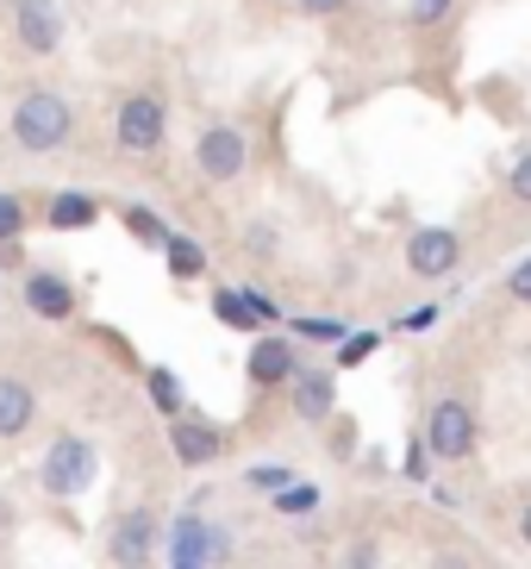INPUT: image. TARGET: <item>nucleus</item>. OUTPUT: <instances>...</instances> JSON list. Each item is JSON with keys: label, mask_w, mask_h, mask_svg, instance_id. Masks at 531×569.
Returning a JSON list of instances; mask_svg holds the SVG:
<instances>
[{"label": "nucleus", "mask_w": 531, "mask_h": 569, "mask_svg": "<svg viewBox=\"0 0 531 569\" xmlns=\"http://www.w3.org/2000/svg\"><path fill=\"white\" fill-rule=\"evenodd\" d=\"M13 138L26 151H57L69 138V101H57V94H26L13 113Z\"/></svg>", "instance_id": "nucleus-1"}, {"label": "nucleus", "mask_w": 531, "mask_h": 569, "mask_svg": "<svg viewBox=\"0 0 531 569\" xmlns=\"http://www.w3.org/2000/svg\"><path fill=\"white\" fill-rule=\"evenodd\" d=\"M425 451L444 457V463L469 457V451H475V413H469L463 401H438L432 419H425Z\"/></svg>", "instance_id": "nucleus-2"}, {"label": "nucleus", "mask_w": 531, "mask_h": 569, "mask_svg": "<svg viewBox=\"0 0 531 569\" xmlns=\"http://www.w3.org/2000/svg\"><path fill=\"white\" fill-rule=\"evenodd\" d=\"M88 476H94V451H88L82 438H57L44 457V488L50 495H82Z\"/></svg>", "instance_id": "nucleus-3"}, {"label": "nucleus", "mask_w": 531, "mask_h": 569, "mask_svg": "<svg viewBox=\"0 0 531 569\" xmlns=\"http://www.w3.org/2000/svg\"><path fill=\"white\" fill-rule=\"evenodd\" d=\"M457 257H463V238L450 232V226H419V232L407 238V263H413V276H450Z\"/></svg>", "instance_id": "nucleus-4"}, {"label": "nucleus", "mask_w": 531, "mask_h": 569, "mask_svg": "<svg viewBox=\"0 0 531 569\" xmlns=\"http://www.w3.org/2000/svg\"><path fill=\"white\" fill-rule=\"evenodd\" d=\"M157 138H163V101L132 94V101L119 107V144L126 151H157Z\"/></svg>", "instance_id": "nucleus-5"}, {"label": "nucleus", "mask_w": 531, "mask_h": 569, "mask_svg": "<svg viewBox=\"0 0 531 569\" xmlns=\"http://www.w3.org/2000/svg\"><path fill=\"white\" fill-rule=\"evenodd\" d=\"M194 157H200V169H207L213 182H232L238 169H244V132H232V126H207Z\"/></svg>", "instance_id": "nucleus-6"}, {"label": "nucleus", "mask_w": 531, "mask_h": 569, "mask_svg": "<svg viewBox=\"0 0 531 569\" xmlns=\"http://www.w3.org/2000/svg\"><path fill=\"white\" fill-rule=\"evenodd\" d=\"M57 38H63V19L50 0H19V44L26 51H57Z\"/></svg>", "instance_id": "nucleus-7"}, {"label": "nucleus", "mask_w": 531, "mask_h": 569, "mask_svg": "<svg viewBox=\"0 0 531 569\" xmlns=\"http://www.w3.org/2000/svg\"><path fill=\"white\" fill-rule=\"evenodd\" d=\"M150 545H157V519H150V513H126L113 526V563L138 569L150 557Z\"/></svg>", "instance_id": "nucleus-8"}, {"label": "nucleus", "mask_w": 531, "mask_h": 569, "mask_svg": "<svg viewBox=\"0 0 531 569\" xmlns=\"http://www.w3.org/2000/svg\"><path fill=\"white\" fill-rule=\"evenodd\" d=\"M294 413L300 419H325V413H332V376L300 369V376H294Z\"/></svg>", "instance_id": "nucleus-9"}, {"label": "nucleus", "mask_w": 531, "mask_h": 569, "mask_svg": "<svg viewBox=\"0 0 531 569\" xmlns=\"http://www.w3.org/2000/svg\"><path fill=\"white\" fill-rule=\"evenodd\" d=\"M26 426H32V388L7 376L0 382V438H19Z\"/></svg>", "instance_id": "nucleus-10"}, {"label": "nucleus", "mask_w": 531, "mask_h": 569, "mask_svg": "<svg viewBox=\"0 0 531 569\" xmlns=\"http://www.w3.org/2000/svg\"><path fill=\"white\" fill-rule=\"evenodd\" d=\"M288 376H294V351H288L282 338H263L250 351V382H288Z\"/></svg>", "instance_id": "nucleus-11"}, {"label": "nucleus", "mask_w": 531, "mask_h": 569, "mask_svg": "<svg viewBox=\"0 0 531 569\" xmlns=\"http://www.w3.org/2000/svg\"><path fill=\"white\" fill-rule=\"evenodd\" d=\"M176 457H182V463H213L219 457V432L213 426H194V419H188V426H176Z\"/></svg>", "instance_id": "nucleus-12"}, {"label": "nucleus", "mask_w": 531, "mask_h": 569, "mask_svg": "<svg viewBox=\"0 0 531 569\" xmlns=\"http://www.w3.org/2000/svg\"><path fill=\"white\" fill-rule=\"evenodd\" d=\"M213 551H219V545L207 538V526H200V519H182V526H176V569H200Z\"/></svg>", "instance_id": "nucleus-13"}, {"label": "nucleus", "mask_w": 531, "mask_h": 569, "mask_svg": "<svg viewBox=\"0 0 531 569\" xmlns=\"http://www.w3.org/2000/svg\"><path fill=\"white\" fill-rule=\"evenodd\" d=\"M26 301L44 319H63L69 307H76V295H69V282H57V276H32V282H26Z\"/></svg>", "instance_id": "nucleus-14"}, {"label": "nucleus", "mask_w": 531, "mask_h": 569, "mask_svg": "<svg viewBox=\"0 0 531 569\" xmlns=\"http://www.w3.org/2000/svg\"><path fill=\"white\" fill-rule=\"evenodd\" d=\"M50 219H57V226H88V219H94V201H82V194H63V201L50 207Z\"/></svg>", "instance_id": "nucleus-15"}, {"label": "nucleus", "mask_w": 531, "mask_h": 569, "mask_svg": "<svg viewBox=\"0 0 531 569\" xmlns=\"http://www.w3.org/2000/svg\"><path fill=\"white\" fill-rule=\"evenodd\" d=\"M200 263H207V257H200V244H188V238H176V244H169V269H176V276H200Z\"/></svg>", "instance_id": "nucleus-16"}, {"label": "nucleus", "mask_w": 531, "mask_h": 569, "mask_svg": "<svg viewBox=\"0 0 531 569\" xmlns=\"http://www.w3.org/2000/svg\"><path fill=\"white\" fill-rule=\"evenodd\" d=\"M294 332L313 338V345H344V326H338V319H300Z\"/></svg>", "instance_id": "nucleus-17"}, {"label": "nucleus", "mask_w": 531, "mask_h": 569, "mask_svg": "<svg viewBox=\"0 0 531 569\" xmlns=\"http://www.w3.org/2000/svg\"><path fill=\"white\" fill-rule=\"evenodd\" d=\"M219 319H226V326H244V332H250V319H257V313H250V301H238V295H219Z\"/></svg>", "instance_id": "nucleus-18"}, {"label": "nucleus", "mask_w": 531, "mask_h": 569, "mask_svg": "<svg viewBox=\"0 0 531 569\" xmlns=\"http://www.w3.org/2000/svg\"><path fill=\"white\" fill-rule=\"evenodd\" d=\"M450 7H457V0H413L407 13H413V26H438V19H450Z\"/></svg>", "instance_id": "nucleus-19"}, {"label": "nucleus", "mask_w": 531, "mask_h": 569, "mask_svg": "<svg viewBox=\"0 0 531 569\" xmlns=\"http://www.w3.org/2000/svg\"><path fill=\"white\" fill-rule=\"evenodd\" d=\"M250 482L263 488V495H282V488L294 482V476H288V469H269V463H263V469H250Z\"/></svg>", "instance_id": "nucleus-20"}, {"label": "nucleus", "mask_w": 531, "mask_h": 569, "mask_svg": "<svg viewBox=\"0 0 531 569\" xmlns=\"http://www.w3.org/2000/svg\"><path fill=\"white\" fill-rule=\"evenodd\" d=\"M369 351H375V332H363V338H344V345H338V363H363Z\"/></svg>", "instance_id": "nucleus-21"}, {"label": "nucleus", "mask_w": 531, "mask_h": 569, "mask_svg": "<svg viewBox=\"0 0 531 569\" xmlns=\"http://www.w3.org/2000/svg\"><path fill=\"white\" fill-rule=\"evenodd\" d=\"M313 501H319L313 488H282V495H275V507H282V513H307Z\"/></svg>", "instance_id": "nucleus-22"}, {"label": "nucleus", "mask_w": 531, "mask_h": 569, "mask_svg": "<svg viewBox=\"0 0 531 569\" xmlns=\"http://www.w3.org/2000/svg\"><path fill=\"white\" fill-rule=\"evenodd\" d=\"M507 188H513V201H519V207H531V157L513 169V176H507Z\"/></svg>", "instance_id": "nucleus-23"}, {"label": "nucleus", "mask_w": 531, "mask_h": 569, "mask_svg": "<svg viewBox=\"0 0 531 569\" xmlns=\"http://www.w3.org/2000/svg\"><path fill=\"white\" fill-rule=\"evenodd\" d=\"M132 232L144 238V244H163V226H157V219H150L144 207H132Z\"/></svg>", "instance_id": "nucleus-24"}, {"label": "nucleus", "mask_w": 531, "mask_h": 569, "mask_svg": "<svg viewBox=\"0 0 531 569\" xmlns=\"http://www.w3.org/2000/svg\"><path fill=\"white\" fill-rule=\"evenodd\" d=\"M150 395H157V407H176V376L157 369V376H150Z\"/></svg>", "instance_id": "nucleus-25"}, {"label": "nucleus", "mask_w": 531, "mask_h": 569, "mask_svg": "<svg viewBox=\"0 0 531 569\" xmlns=\"http://www.w3.org/2000/svg\"><path fill=\"white\" fill-rule=\"evenodd\" d=\"M19 201H7V194H0V238H19Z\"/></svg>", "instance_id": "nucleus-26"}, {"label": "nucleus", "mask_w": 531, "mask_h": 569, "mask_svg": "<svg viewBox=\"0 0 531 569\" xmlns=\"http://www.w3.org/2000/svg\"><path fill=\"white\" fill-rule=\"evenodd\" d=\"M507 288H513V301H531V263H519V269H513V282H507Z\"/></svg>", "instance_id": "nucleus-27"}, {"label": "nucleus", "mask_w": 531, "mask_h": 569, "mask_svg": "<svg viewBox=\"0 0 531 569\" xmlns=\"http://www.w3.org/2000/svg\"><path fill=\"white\" fill-rule=\"evenodd\" d=\"M338 7H350V0H300V13H338Z\"/></svg>", "instance_id": "nucleus-28"}, {"label": "nucleus", "mask_w": 531, "mask_h": 569, "mask_svg": "<svg viewBox=\"0 0 531 569\" xmlns=\"http://www.w3.org/2000/svg\"><path fill=\"white\" fill-rule=\"evenodd\" d=\"M519 532H525V545H531V507H525V526H519Z\"/></svg>", "instance_id": "nucleus-29"}, {"label": "nucleus", "mask_w": 531, "mask_h": 569, "mask_svg": "<svg viewBox=\"0 0 531 569\" xmlns=\"http://www.w3.org/2000/svg\"><path fill=\"white\" fill-rule=\"evenodd\" d=\"M438 569H463V563H457V557H444V563H438Z\"/></svg>", "instance_id": "nucleus-30"}]
</instances>
